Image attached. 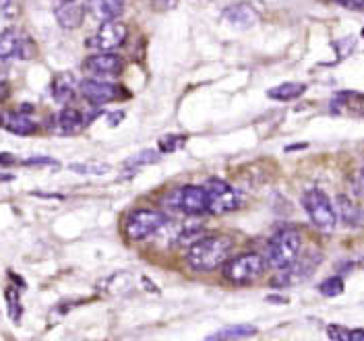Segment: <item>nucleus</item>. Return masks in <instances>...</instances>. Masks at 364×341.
Masks as SVG:
<instances>
[{"instance_id":"f257e3e1","label":"nucleus","mask_w":364,"mask_h":341,"mask_svg":"<svg viewBox=\"0 0 364 341\" xmlns=\"http://www.w3.org/2000/svg\"><path fill=\"white\" fill-rule=\"evenodd\" d=\"M234 249V240L226 234H211L197 240L193 247H188L186 263L195 271H213L218 269Z\"/></svg>"},{"instance_id":"f03ea898","label":"nucleus","mask_w":364,"mask_h":341,"mask_svg":"<svg viewBox=\"0 0 364 341\" xmlns=\"http://www.w3.org/2000/svg\"><path fill=\"white\" fill-rule=\"evenodd\" d=\"M302 252V240L296 229H279L272 236L265 249V261L275 271L288 269Z\"/></svg>"},{"instance_id":"7ed1b4c3","label":"nucleus","mask_w":364,"mask_h":341,"mask_svg":"<svg viewBox=\"0 0 364 341\" xmlns=\"http://www.w3.org/2000/svg\"><path fill=\"white\" fill-rule=\"evenodd\" d=\"M302 205L304 211L309 213L311 222L325 234H331L338 226V211L331 203V199L321 190V188H311L302 195Z\"/></svg>"},{"instance_id":"20e7f679","label":"nucleus","mask_w":364,"mask_h":341,"mask_svg":"<svg viewBox=\"0 0 364 341\" xmlns=\"http://www.w3.org/2000/svg\"><path fill=\"white\" fill-rule=\"evenodd\" d=\"M168 205L174 211H181L184 215L191 217H199V215H207L209 213V195L205 186H197V184H186L181 186L172 193Z\"/></svg>"},{"instance_id":"39448f33","label":"nucleus","mask_w":364,"mask_h":341,"mask_svg":"<svg viewBox=\"0 0 364 341\" xmlns=\"http://www.w3.org/2000/svg\"><path fill=\"white\" fill-rule=\"evenodd\" d=\"M265 267H267L265 256H261L259 252H245L228 261L224 267V277L232 283H250L265 273Z\"/></svg>"},{"instance_id":"423d86ee","label":"nucleus","mask_w":364,"mask_h":341,"mask_svg":"<svg viewBox=\"0 0 364 341\" xmlns=\"http://www.w3.org/2000/svg\"><path fill=\"white\" fill-rule=\"evenodd\" d=\"M168 224V217L154 209H136L124 224V232L131 240H149L158 236L159 229Z\"/></svg>"},{"instance_id":"0eeeda50","label":"nucleus","mask_w":364,"mask_h":341,"mask_svg":"<svg viewBox=\"0 0 364 341\" xmlns=\"http://www.w3.org/2000/svg\"><path fill=\"white\" fill-rule=\"evenodd\" d=\"M203 186L209 195V215H224L242 207V195L226 180L209 178Z\"/></svg>"},{"instance_id":"6e6552de","label":"nucleus","mask_w":364,"mask_h":341,"mask_svg":"<svg viewBox=\"0 0 364 341\" xmlns=\"http://www.w3.org/2000/svg\"><path fill=\"white\" fill-rule=\"evenodd\" d=\"M36 52L38 45L27 33L11 27L0 33V60H11V58L29 60L36 56Z\"/></svg>"},{"instance_id":"1a4fd4ad","label":"nucleus","mask_w":364,"mask_h":341,"mask_svg":"<svg viewBox=\"0 0 364 341\" xmlns=\"http://www.w3.org/2000/svg\"><path fill=\"white\" fill-rule=\"evenodd\" d=\"M318 263H321V254L317 250H309L306 254L300 252V256L296 259L294 263L279 271V275L273 279V286H296V283H302L304 279H309L313 273L317 271Z\"/></svg>"},{"instance_id":"9d476101","label":"nucleus","mask_w":364,"mask_h":341,"mask_svg":"<svg viewBox=\"0 0 364 341\" xmlns=\"http://www.w3.org/2000/svg\"><path fill=\"white\" fill-rule=\"evenodd\" d=\"M81 93L93 106H104L110 102H118L127 95V91L122 90L118 83H112L110 79H91V77L81 83Z\"/></svg>"},{"instance_id":"9b49d317","label":"nucleus","mask_w":364,"mask_h":341,"mask_svg":"<svg viewBox=\"0 0 364 341\" xmlns=\"http://www.w3.org/2000/svg\"><path fill=\"white\" fill-rule=\"evenodd\" d=\"M83 70L91 79H114L124 70V60L112 52H97L85 58Z\"/></svg>"},{"instance_id":"f8f14e48","label":"nucleus","mask_w":364,"mask_h":341,"mask_svg":"<svg viewBox=\"0 0 364 341\" xmlns=\"http://www.w3.org/2000/svg\"><path fill=\"white\" fill-rule=\"evenodd\" d=\"M124 40H127V25L114 19V21L102 23L100 29L90 38L87 45L93 50H100V52H110V50H116L118 45H122Z\"/></svg>"},{"instance_id":"ddd939ff","label":"nucleus","mask_w":364,"mask_h":341,"mask_svg":"<svg viewBox=\"0 0 364 341\" xmlns=\"http://www.w3.org/2000/svg\"><path fill=\"white\" fill-rule=\"evenodd\" d=\"M124 0H87V13L95 21L106 23L120 17Z\"/></svg>"},{"instance_id":"4468645a","label":"nucleus","mask_w":364,"mask_h":341,"mask_svg":"<svg viewBox=\"0 0 364 341\" xmlns=\"http://www.w3.org/2000/svg\"><path fill=\"white\" fill-rule=\"evenodd\" d=\"M83 126H85V118L75 108H65L54 118V131L58 135H77L83 131Z\"/></svg>"},{"instance_id":"2eb2a0df","label":"nucleus","mask_w":364,"mask_h":341,"mask_svg":"<svg viewBox=\"0 0 364 341\" xmlns=\"http://www.w3.org/2000/svg\"><path fill=\"white\" fill-rule=\"evenodd\" d=\"M224 19H226L228 23H232L234 27H238V29H247V27L257 23L259 15H257V11H255L250 4H247V2H238V4L228 6L226 11H224Z\"/></svg>"},{"instance_id":"dca6fc26","label":"nucleus","mask_w":364,"mask_h":341,"mask_svg":"<svg viewBox=\"0 0 364 341\" xmlns=\"http://www.w3.org/2000/svg\"><path fill=\"white\" fill-rule=\"evenodd\" d=\"M83 17H85V9L81 4H77L75 0L70 2H63L56 9V21L60 23V27L65 29H77L83 25Z\"/></svg>"},{"instance_id":"f3484780","label":"nucleus","mask_w":364,"mask_h":341,"mask_svg":"<svg viewBox=\"0 0 364 341\" xmlns=\"http://www.w3.org/2000/svg\"><path fill=\"white\" fill-rule=\"evenodd\" d=\"M77 93V81L70 72H60L54 77L52 83V95L58 104H70Z\"/></svg>"},{"instance_id":"a211bd4d","label":"nucleus","mask_w":364,"mask_h":341,"mask_svg":"<svg viewBox=\"0 0 364 341\" xmlns=\"http://www.w3.org/2000/svg\"><path fill=\"white\" fill-rule=\"evenodd\" d=\"M4 126L15 135H33L38 131V120L29 114L13 112L6 116Z\"/></svg>"},{"instance_id":"6ab92c4d","label":"nucleus","mask_w":364,"mask_h":341,"mask_svg":"<svg viewBox=\"0 0 364 341\" xmlns=\"http://www.w3.org/2000/svg\"><path fill=\"white\" fill-rule=\"evenodd\" d=\"M255 333H257L255 325H230V327L215 331L213 335H209L207 341H240L252 337Z\"/></svg>"},{"instance_id":"aec40b11","label":"nucleus","mask_w":364,"mask_h":341,"mask_svg":"<svg viewBox=\"0 0 364 341\" xmlns=\"http://www.w3.org/2000/svg\"><path fill=\"white\" fill-rule=\"evenodd\" d=\"M304 91H306L304 83H282L267 91V95L275 102H292V99H298Z\"/></svg>"},{"instance_id":"412c9836","label":"nucleus","mask_w":364,"mask_h":341,"mask_svg":"<svg viewBox=\"0 0 364 341\" xmlns=\"http://www.w3.org/2000/svg\"><path fill=\"white\" fill-rule=\"evenodd\" d=\"M338 215H341V220L346 222V224H352V226H356L360 220H363V211L358 209V205L354 203L352 199H348V197H338Z\"/></svg>"},{"instance_id":"4be33fe9","label":"nucleus","mask_w":364,"mask_h":341,"mask_svg":"<svg viewBox=\"0 0 364 341\" xmlns=\"http://www.w3.org/2000/svg\"><path fill=\"white\" fill-rule=\"evenodd\" d=\"M159 161V151L154 149H143L141 153H136L129 161H124L127 168H141V166H149V163H156Z\"/></svg>"},{"instance_id":"5701e85b","label":"nucleus","mask_w":364,"mask_h":341,"mask_svg":"<svg viewBox=\"0 0 364 341\" xmlns=\"http://www.w3.org/2000/svg\"><path fill=\"white\" fill-rule=\"evenodd\" d=\"M68 168L77 174H95V176L110 172V166H106V163H70Z\"/></svg>"},{"instance_id":"b1692460","label":"nucleus","mask_w":364,"mask_h":341,"mask_svg":"<svg viewBox=\"0 0 364 341\" xmlns=\"http://www.w3.org/2000/svg\"><path fill=\"white\" fill-rule=\"evenodd\" d=\"M318 292L325 296V298H336L343 292V281L340 277H331V279H325L321 286H318Z\"/></svg>"},{"instance_id":"393cba45","label":"nucleus","mask_w":364,"mask_h":341,"mask_svg":"<svg viewBox=\"0 0 364 341\" xmlns=\"http://www.w3.org/2000/svg\"><path fill=\"white\" fill-rule=\"evenodd\" d=\"M6 304H9V315L11 318L15 320V323H19L21 320V302H19V294H17V290H13V288H9L6 290Z\"/></svg>"},{"instance_id":"a878e982","label":"nucleus","mask_w":364,"mask_h":341,"mask_svg":"<svg viewBox=\"0 0 364 341\" xmlns=\"http://www.w3.org/2000/svg\"><path fill=\"white\" fill-rule=\"evenodd\" d=\"M15 17V2L13 0H0V33L9 29V25Z\"/></svg>"},{"instance_id":"bb28decb","label":"nucleus","mask_w":364,"mask_h":341,"mask_svg":"<svg viewBox=\"0 0 364 341\" xmlns=\"http://www.w3.org/2000/svg\"><path fill=\"white\" fill-rule=\"evenodd\" d=\"M184 143H186V136L168 135L159 141V149H161L164 153H172V151H178V149H182V147H184Z\"/></svg>"},{"instance_id":"cd10ccee","label":"nucleus","mask_w":364,"mask_h":341,"mask_svg":"<svg viewBox=\"0 0 364 341\" xmlns=\"http://www.w3.org/2000/svg\"><path fill=\"white\" fill-rule=\"evenodd\" d=\"M327 335L331 341H350V331L341 325H329L327 327Z\"/></svg>"},{"instance_id":"c85d7f7f","label":"nucleus","mask_w":364,"mask_h":341,"mask_svg":"<svg viewBox=\"0 0 364 341\" xmlns=\"http://www.w3.org/2000/svg\"><path fill=\"white\" fill-rule=\"evenodd\" d=\"M151 4L156 11H172L178 4V0H151Z\"/></svg>"},{"instance_id":"c756f323","label":"nucleus","mask_w":364,"mask_h":341,"mask_svg":"<svg viewBox=\"0 0 364 341\" xmlns=\"http://www.w3.org/2000/svg\"><path fill=\"white\" fill-rule=\"evenodd\" d=\"M333 2L352 11H364V0H333Z\"/></svg>"},{"instance_id":"7c9ffc66","label":"nucleus","mask_w":364,"mask_h":341,"mask_svg":"<svg viewBox=\"0 0 364 341\" xmlns=\"http://www.w3.org/2000/svg\"><path fill=\"white\" fill-rule=\"evenodd\" d=\"M350 341H364V329H354V331H350Z\"/></svg>"},{"instance_id":"2f4dec72","label":"nucleus","mask_w":364,"mask_h":341,"mask_svg":"<svg viewBox=\"0 0 364 341\" xmlns=\"http://www.w3.org/2000/svg\"><path fill=\"white\" fill-rule=\"evenodd\" d=\"M360 184H363V190H364V168H363V172H360Z\"/></svg>"},{"instance_id":"473e14b6","label":"nucleus","mask_w":364,"mask_h":341,"mask_svg":"<svg viewBox=\"0 0 364 341\" xmlns=\"http://www.w3.org/2000/svg\"><path fill=\"white\" fill-rule=\"evenodd\" d=\"M60 2H70V0H60Z\"/></svg>"},{"instance_id":"72a5a7b5","label":"nucleus","mask_w":364,"mask_h":341,"mask_svg":"<svg viewBox=\"0 0 364 341\" xmlns=\"http://www.w3.org/2000/svg\"><path fill=\"white\" fill-rule=\"evenodd\" d=\"M0 124H2V116H0Z\"/></svg>"}]
</instances>
